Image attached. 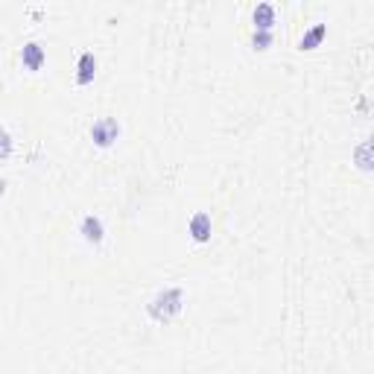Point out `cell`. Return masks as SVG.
Listing matches in <instances>:
<instances>
[{
  "label": "cell",
  "mask_w": 374,
  "mask_h": 374,
  "mask_svg": "<svg viewBox=\"0 0 374 374\" xmlns=\"http://www.w3.org/2000/svg\"><path fill=\"white\" fill-rule=\"evenodd\" d=\"M12 155V135L6 129H0V161H6Z\"/></svg>",
  "instance_id": "cell-9"
},
{
  "label": "cell",
  "mask_w": 374,
  "mask_h": 374,
  "mask_svg": "<svg viewBox=\"0 0 374 374\" xmlns=\"http://www.w3.org/2000/svg\"><path fill=\"white\" fill-rule=\"evenodd\" d=\"M187 231H190L193 243H208V240H211V231H214L211 214H205V211H196V214L190 216V225H187Z\"/></svg>",
  "instance_id": "cell-4"
},
{
  "label": "cell",
  "mask_w": 374,
  "mask_h": 374,
  "mask_svg": "<svg viewBox=\"0 0 374 374\" xmlns=\"http://www.w3.org/2000/svg\"><path fill=\"white\" fill-rule=\"evenodd\" d=\"M251 21H255V32H272V27H275V6L272 3H258L255 12H251Z\"/></svg>",
  "instance_id": "cell-7"
},
{
  "label": "cell",
  "mask_w": 374,
  "mask_h": 374,
  "mask_svg": "<svg viewBox=\"0 0 374 374\" xmlns=\"http://www.w3.org/2000/svg\"><path fill=\"white\" fill-rule=\"evenodd\" d=\"M79 234L85 237V243L100 246V243H103V237H105V225H103V219H100V216H94V214H88V216L82 219V225H79Z\"/></svg>",
  "instance_id": "cell-5"
},
{
  "label": "cell",
  "mask_w": 374,
  "mask_h": 374,
  "mask_svg": "<svg viewBox=\"0 0 374 374\" xmlns=\"http://www.w3.org/2000/svg\"><path fill=\"white\" fill-rule=\"evenodd\" d=\"M3 193H6V182H3V179H0V196H3Z\"/></svg>",
  "instance_id": "cell-11"
},
{
  "label": "cell",
  "mask_w": 374,
  "mask_h": 374,
  "mask_svg": "<svg viewBox=\"0 0 374 374\" xmlns=\"http://www.w3.org/2000/svg\"><path fill=\"white\" fill-rule=\"evenodd\" d=\"M44 62H47V53H44V47L38 41H29L21 47V64H24V71L38 73L44 68Z\"/></svg>",
  "instance_id": "cell-3"
},
{
  "label": "cell",
  "mask_w": 374,
  "mask_h": 374,
  "mask_svg": "<svg viewBox=\"0 0 374 374\" xmlns=\"http://www.w3.org/2000/svg\"><path fill=\"white\" fill-rule=\"evenodd\" d=\"M94 76H97V56L91 50H85L79 56V64H76V85H79V88L91 85Z\"/></svg>",
  "instance_id": "cell-6"
},
{
  "label": "cell",
  "mask_w": 374,
  "mask_h": 374,
  "mask_svg": "<svg viewBox=\"0 0 374 374\" xmlns=\"http://www.w3.org/2000/svg\"><path fill=\"white\" fill-rule=\"evenodd\" d=\"M251 47H255V50H269L272 47V32H255V36H251Z\"/></svg>",
  "instance_id": "cell-10"
},
{
  "label": "cell",
  "mask_w": 374,
  "mask_h": 374,
  "mask_svg": "<svg viewBox=\"0 0 374 374\" xmlns=\"http://www.w3.org/2000/svg\"><path fill=\"white\" fill-rule=\"evenodd\" d=\"M117 138H120V123L114 117H100V120H94V126H91V140L100 149H108L112 144H117Z\"/></svg>",
  "instance_id": "cell-2"
},
{
  "label": "cell",
  "mask_w": 374,
  "mask_h": 374,
  "mask_svg": "<svg viewBox=\"0 0 374 374\" xmlns=\"http://www.w3.org/2000/svg\"><path fill=\"white\" fill-rule=\"evenodd\" d=\"M325 36H327V24H316V27H310V29H307L304 36L299 38V50H301V53L316 50L319 44L325 41Z\"/></svg>",
  "instance_id": "cell-8"
},
{
  "label": "cell",
  "mask_w": 374,
  "mask_h": 374,
  "mask_svg": "<svg viewBox=\"0 0 374 374\" xmlns=\"http://www.w3.org/2000/svg\"><path fill=\"white\" fill-rule=\"evenodd\" d=\"M182 307H184V292L182 287H167V290H161L155 299H152L147 304V316L152 319V322H170V319H175L182 313Z\"/></svg>",
  "instance_id": "cell-1"
}]
</instances>
